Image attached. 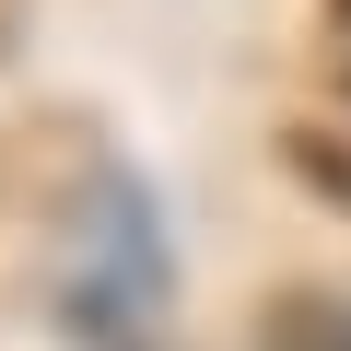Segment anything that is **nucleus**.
I'll return each mask as SVG.
<instances>
[{"instance_id": "3", "label": "nucleus", "mask_w": 351, "mask_h": 351, "mask_svg": "<svg viewBox=\"0 0 351 351\" xmlns=\"http://www.w3.org/2000/svg\"><path fill=\"white\" fill-rule=\"evenodd\" d=\"M339 82H351V0H339Z\"/></svg>"}, {"instance_id": "2", "label": "nucleus", "mask_w": 351, "mask_h": 351, "mask_svg": "<svg viewBox=\"0 0 351 351\" xmlns=\"http://www.w3.org/2000/svg\"><path fill=\"white\" fill-rule=\"evenodd\" d=\"M269 351H351V304H339V293H304V304H281Z\"/></svg>"}, {"instance_id": "1", "label": "nucleus", "mask_w": 351, "mask_h": 351, "mask_svg": "<svg viewBox=\"0 0 351 351\" xmlns=\"http://www.w3.org/2000/svg\"><path fill=\"white\" fill-rule=\"evenodd\" d=\"M164 304H176V246H164V211L129 164H106L82 211H71V269H59V328L82 351H152L164 339Z\"/></svg>"}]
</instances>
